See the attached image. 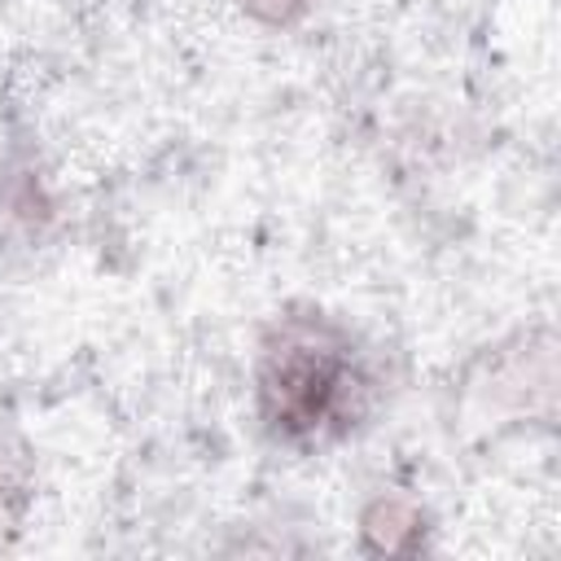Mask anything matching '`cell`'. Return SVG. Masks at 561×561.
<instances>
[{"label":"cell","instance_id":"cell-1","mask_svg":"<svg viewBox=\"0 0 561 561\" xmlns=\"http://www.w3.org/2000/svg\"><path fill=\"white\" fill-rule=\"evenodd\" d=\"M259 416L272 438L307 447L342 438L373 403V373L355 337L320 316H285L259 346Z\"/></svg>","mask_w":561,"mask_h":561},{"label":"cell","instance_id":"cell-2","mask_svg":"<svg viewBox=\"0 0 561 561\" xmlns=\"http://www.w3.org/2000/svg\"><path fill=\"white\" fill-rule=\"evenodd\" d=\"M421 513L408 504V500H381L364 513V539L368 548L377 552H408V548H421Z\"/></svg>","mask_w":561,"mask_h":561},{"label":"cell","instance_id":"cell-3","mask_svg":"<svg viewBox=\"0 0 561 561\" xmlns=\"http://www.w3.org/2000/svg\"><path fill=\"white\" fill-rule=\"evenodd\" d=\"M254 13H263V18H272V22H289L307 0H245Z\"/></svg>","mask_w":561,"mask_h":561}]
</instances>
